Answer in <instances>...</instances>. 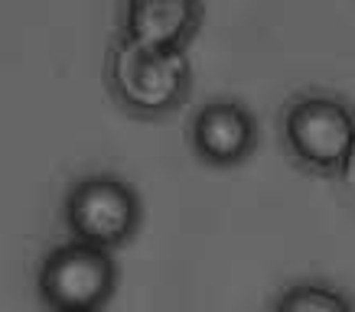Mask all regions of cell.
<instances>
[{
  "instance_id": "cell-1",
  "label": "cell",
  "mask_w": 355,
  "mask_h": 312,
  "mask_svg": "<svg viewBox=\"0 0 355 312\" xmlns=\"http://www.w3.org/2000/svg\"><path fill=\"white\" fill-rule=\"evenodd\" d=\"M277 140L293 169L333 183L355 143V101L333 88L293 91L280 108Z\"/></svg>"
},
{
  "instance_id": "cell-2",
  "label": "cell",
  "mask_w": 355,
  "mask_h": 312,
  "mask_svg": "<svg viewBox=\"0 0 355 312\" xmlns=\"http://www.w3.org/2000/svg\"><path fill=\"white\" fill-rule=\"evenodd\" d=\"M105 85L114 104L137 120H160L183 108L193 91L186 53H144L114 36L105 59Z\"/></svg>"
},
{
  "instance_id": "cell-3",
  "label": "cell",
  "mask_w": 355,
  "mask_h": 312,
  "mask_svg": "<svg viewBox=\"0 0 355 312\" xmlns=\"http://www.w3.org/2000/svg\"><path fill=\"white\" fill-rule=\"evenodd\" d=\"M62 218L78 244L111 254L114 248H124L140 231L144 205L128 179L111 172H95V176L76 179L72 189L65 192Z\"/></svg>"
},
{
  "instance_id": "cell-4",
  "label": "cell",
  "mask_w": 355,
  "mask_h": 312,
  "mask_svg": "<svg viewBox=\"0 0 355 312\" xmlns=\"http://www.w3.org/2000/svg\"><path fill=\"white\" fill-rule=\"evenodd\" d=\"M36 290L53 312H98L118 290V264L108 250L69 241L43 257Z\"/></svg>"
},
{
  "instance_id": "cell-5",
  "label": "cell",
  "mask_w": 355,
  "mask_h": 312,
  "mask_svg": "<svg viewBox=\"0 0 355 312\" xmlns=\"http://www.w3.org/2000/svg\"><path fill=\"white\" fill-rule=\"evenodd\" d=\"M186 137L199 163L212 169H232L258 150V118L235 98H212L196 108Z\"/></svg>"
},
{
  "instance_id": "cell-6",
  "label": "cell",
  "mask_w": 355,
  "mask_h": 312,
  "mask_svg": "<svg viewBox=\"0 0 355 312\" xmlns=\"http://www.w3.org/2000/svg\"><path fill=\"white\" fill-rule=\"evenodd\" d=\"M205 17L196 0H134L121 7L118 39L144 53H186Z\"/></svg>"
},
{
  "instance_id": "cell-7",
  "label": "cell",
  "mask_w": 355,
  "mask_h": 312,
  "mask_svg": "<svg viewBox=\"0 0 355 312\" xmlns=\"http://www.w3.org/2000/svg\"><path fill=\"white\" fill-rule=\"evenodd\" d=\"M274 312H355V300L336 283L306 277L280 290Z\"/></svg>"
},
{
  "instance_id": "cell-8",
  "label": "cell",
  "mask_w": 355,
  "mask_h": 312,
  "mask_svg": "<svg viewBox=\"0 0 355 312\" xmlns=\"http://www.w3.org/2000/svg\"><path fill=\"white\" fill-rule=\"evenodd\" d=\"M336 195H339V202L349 208V212H355V143H352V150H349V156H345L343 163V169L336 172Z\"/></svg>"
}]
</instances>
